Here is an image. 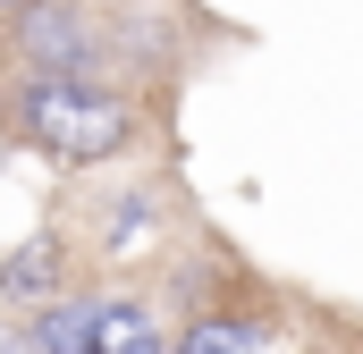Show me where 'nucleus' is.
Wrapping results in <instances>:
<instances>
[{
	"mask_svg": "<svg viewBox=\"0 0 363 354\" xmlns=\"http://www.w3.org/2000/svg\"><path fill=\"white\" fill-rule=\"evenodd\" d=\"M26 59L34 68H51V76H93V42H85V25H68V17H26Z\"/></svg>",
	"mask_w": 363,
	"mask_h": 354,
	"instance_id": "7ed1b4c3",
	"label": "nucleus"
},
{
	"mask_svg": "<svg viewBox=\"0 0 363 354\" xmlns=\"http://www.w3.org/2000/svg\"><path fill=\"white\" fill-rule=\"evenodd\" d=\"M93 346H101V354H152V346H161V321H152L144 304L101 295V304H93Z\"/></svg>",
	"mask_w": 363,
	"mask_h": 354,
	"instance_id": "39448f33",
	"label": "nucleus"
},
{
	"mask_svg": "<svg viewBox=\"0 0 363 354\" xmlns=\"http://www.w3.org/2000/svg\"><path fill=\"white\" fill-rule=\"evenodd\" d=\"M17 135H26L43 161H60V169H93V161H118V152H127L135 110L110 85H93V76H51V68H34V85L17 93Z\"/></svg>",
	"mask_w": 363,
	"mask_h": 354,
	"instance_id": "f257e3e1",
	"label": "nucleus"
},
{
	"mask_svg": "<svg viewBox=\"0 0 363 354\" xmlns=\"http://www.w3.org/2000/svg\"><path fill=\"white\" fill-rule=\"evenodd\" d=\"M254 346H271L262 321H194L186 329V354H254Z\"/></svg>",
	"mask_w": 363,
	"mask_h": 354,
	"instance_id": "423d86ee",
	"label": "nucleus"
},
{
	"mask_svg": "<svg viewBox=\"0 0 363 354\" xmlns=\"http://www.w3.org/2000/svg\"><path fill=\"white\" fill-rule=\"evenodd\" d=\"M93 304H101V295H68V304L51 295V304L17 329V346H34V354H85L93 346Z\"/></svg>",
	"mask_w": 363,
	"mask_h": 354,
	"instance_id": "f03ea898",
	"label": "nucleus"
},
{
	"mask_svg": "<svg viewBox=\"0 0 363 354\" xmlns=\"http://www.w3.org/2000/svg\"><path fill=\"white\" fill-rule=\"evenodd\" d=\"M60 236H26L9 262H0V304H43L51 287H60Z\"/></svg>",
	"mask_w": 363,
	"mask_h": 354,
	"instance_id": "20e7f679",
	"label": "nucleus"
}]
</instances>
